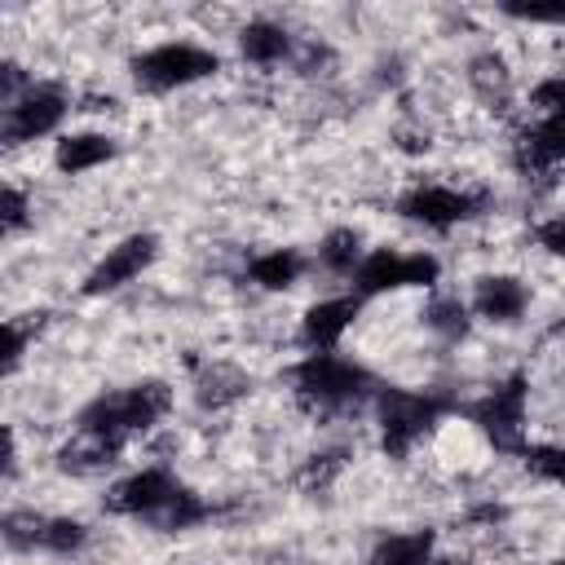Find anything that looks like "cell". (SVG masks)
Returning <instances> with one entry per match:
<instances>
[{
  "mask_svg": "<svg viewBox=\"0 0 565 565\" xmlns=\"http://www.w3.org/2000/svg\"><path fill=\"white\" fill-rule=\"evenodd\" d=\"M106 512L115 516H137L163 534H177V530H194L203 525L216 508L194 494L190 486H181L168 468H141L132 477H124L119 486H110L106 494Z\"/></svg>",
  "mask_w": 565,
  "mask_h": 565,
  "instance_id": "1",
  "label": "cell"
},
{
  "mask_svg": "<svg viewBox=\"0 0 565 565\" xmlns=\"http://www.w3.org/2000/svg\"><path fill=\"white\" fill-rule=\"evenodd\" d=\"M172 406V388L163 380H141V384H128V388H110L102 397H93L84 411H79V433L88 437H102L106 446L124 450L128 437L154 428Z\"/></svg>",
  "mask_w": 565,
  "mask_h": 565,
  "instance_id": "2",
  "label": "cell"
},
{
  "mask_svg": "<svg viewBox=\"0 0 565 565\" xmlns=\"http://www.w3.org/2000/svg\"><path fill=\"white\" fill-rule=\"evenodd\" d=\"M291 384H296V397L309 411H344V406H358V402L380 393V380L366 366L340 358L335 349L331 353H309L305 362H296Z\"/></svg>",
  "mask_w": 565,
  "mask_h": 565,
  "instance_id": "3",
  "label": "cell"
},
{
  "mask_svg": "<svg viewBox=\"0 0 565 565\" xmlns=\"http://www.w3.org/2000/svg\"><path fill=\"white\" fill-rule=\"evenodd\" d=\"M455 411L450 397L433 393V388H397V384H380L375 393V415H380V446L388 459H406L411 446L446 415Z\"/></svg>",
  "mask_w": 565,
  "mask_h": 565,
  "instance_id": "4",
  "label": "cell"
},
{
  "mask_svg": "<svg viewBox=\"0 0 565 565\" xmlns=\"http://www.w3.org/2000/svg\"><path fill=\"white\" fill-rule=\"evenodd\" d=\"M216 71H221V57L194 40H168V44H154L132 57V79L146 93H172V88L199 84Z\"/></svg>",
  "mask_w": 565,
  "mask_h": 565,
  "instance_id": "5",
  "label": "cell"
},
{
  "mask_svg": "<svg viewBox=\"0 0 565 565\" xmlns=\"http://www.w3.org/2000/svg\"><path fill=\"white\" fill-rule=\"evenodd\" d=\"M525 406H530V380L508 375L503 384H494L486 397H477L468 406V419L490 437L494 450L521 455L525 450Z\"/></svg>",
  "mask_w": 565,
  "mask_h": 565,
  "instance_id": "6",
  "label": "cell"
},
{
  "mask_svg": "<svg viewBox=\"0 0 565 565\" xmlns=\"http://www.w3.org/2000/svg\"><path fill=\"white\" fill-rule=\"evenodd\" d=\"M441 274V260L428 256V252H388V247H375L362 256L358 274H353V296H384V291H397V287H433Z\"/></svg>",
  "mask_w": 565,
  "mask_h": 565,
  "instance_id": "7",
  "label": "cell"
},
{
  "mask_svg": "<svg viewBox=\"0 0 565 565\" xmlns=\"http://www.w3.org/2000/svg\"><path fill=\"white\" fill-rule=\"evenodd\" d=\"M486 207H490L486 190H450V185H411L397 199V212L415 225H428V230L463 225V221L481 216Z\"/></svg>",
  "mask_w": 565,
  "mask_h": 565,
  "instance_id": "8",
  "label": "cell"
},
{
  "mask_svg": "<svg viewBox=\"0 0 565 565\" xmlns=\"http://www.w3.org/2000/svg\"><path fill=\"white\" fill-rule=\"evenodd\" d=\"M66 110H71V102L57 84H31L13 106L0 110V137H4V146L35 141V137L53 132L66 119Z\"/></svg>",
  "mask_w": 565,
  "mask_h": 565,
  "instance_id": "9",
  "label": "cell"
},
{
  "mask_svg": "<svg viewBox=\"0 0 565 565\" xmlns=\"http://www.w3.org/2000/svg\"><path fill=\"white\" fill-rule=\"evenodd\" d=\"M4 543L13 552H53L75 556L88 543V525L71 516H40V512H4Z\"/></svg>",
  "mask_w": 565,
  "mask_h": 565,
  "instance_id": "10",
  "label": "cell"
},
{
  "mask_svg": "<svg viewBox=\"0 0 565 565\" xmlns=\"http://www.w3.org/2000/svg\"><path fill=\"white\" fill-rule=\"evenodd\" d=\"M159 256V238L154 234H128L119 238L84 278V296H106V291H119L128 287L132 278H141Z\"/></svg>",
  "mask_w": 565,
  "mask_h": 565,
  "instance_id": "11",
  "label": "cell"
},
{
  "mask_svg": "<svg viewBox=\"0 0 565 565\" xmlns=\"http://www.w3.org/2000/svg\"><path fill=\"white\" fill-rule=\"evenodd\" d=\"M358 309H362V296H335V300L309 305L300 318V340L309 344V353H331L340 344V335L353 327Z\"/></svg>",
  "mask_w": 565,
  "mask_h": 565,
  "instance_id": "12",
  "label": "cell"
},
{
  "mask_svg": "<svg viewBox=\"0 0 565 565\" xmlns=\"http://www.w3.org/2000/svg\"><path fill=\"white\" fill-rule=\"evenodd\" d=\"M472 309L486 322H516L530 309V287L521 278H512V274H486V278H477Z\"/></svg>",
  "mask_w": 565,
  "mask_h": 565,
  "instance_id": "13",
  "label": "cell"
},
{
  "mask_svg": "<svg viewBox=\"0 0 565 565\" xmlns=\"http://www.w3.org/2000/svg\"><path fill=\"white\" fill-rule=\"evenodd\" d=\"M238 49H243L247 62H256V66H274V62H287V57L296 53V40H291L278 22L256 18V22H247V26L238 31Z\"/></svg>",
  "mask_w": 565,
  "mask_h": 565,
  "instance_id": "14",
  "label": "cell"
},
{
  "mask_svg": "<svg viewBox=\"0 0 565 565\" xmlns=\"http://www.w3.org/2000/svg\"><path fill=\"white\" fill-rule=\"evenodd\" d=\"M243 393H247V375L234 362H207L194 380V397L203 411H221V406L238 402Z\"/></svg>",
  "mask_w": 565,
  "mask_h": 565,
  "instance_id": "15",
  "label": "cell"
},
{
  "mask_svg": "<svg viewBox=\"0 0 565 565\" xmlns=\"http://www.w3.org/2000/svg\"><path fill=\"white\" fill-rule=\"evenodd\" d=\"M110 154H115V141H110V137H102V132H71V137L57 141L53 163H57L66 177H79V172H88V168H102Z\"/></svg>",
  "mask_w": 565,
  "mask_h": 565,
  "instance_id": "16",
  "label": "cell"
},
{
  "mask_svg": "<svg viewBox=\"0 0 565 565\" xmlns=\"http://www.w3.org/2000/svg\"><path fill=\"white\" fill-rule=\"evenodd\" d=\"M300 274H305V256L296 247H274V252H265L247 265V278L265 291H287V287L300 282Z\"/></svg>",
  "mask_w": 565,
  "mask_h": 565,
  "instance_id": "17",
  "label": "cell"
},
{
  "mask_svg": "<svg viewBox=\"0 0 565 565\" xmlns=\"http://www.w3.org/2000/svg\"><path fill=\"white\" fill-rule=\"evenodd\" d=\"M433 561V530H402L371 547L366 565H428Z\"/></svg>",
  "mask_w": 565,
  "mask_h": 565,
  "instance_id": "18",
  "label": "cell"
},
{
  "mask_svg": "<svg viewBox=\"0 0 565 565\" xmlns=\"http://www.w3.org/2000/svg\"><path fill=\"white\" fill-rule=\"evenodd\" d=\"M115 446H106L102 437H88V433H75L62 450H57V468L62 472H75V477H88V472H102L115 463Z\"/></svg>",
  "mask_w": 565,
  "mask_h": 565,
  "instance_id": "19",
  "label": "cell"
},
{
  "mask_svg": "<svg viewBox=\"0 0 565 565\" xmlns=\"http://www.w3.org/2000/svg\"><path fill=\"white\" fill-rule=\"evenodd\" d=\"M362 234L358 230H349V225H340V230H331L322 243H318V260H322V269H331V274H358V265H362Z\"/></svg>",
  "mask_w": 565,
  "mask_h": 565,
  "instance_id": "20",
  "label": "cell"
},
{
  "mask_svg": "<svg viewBox=\"0 0 565 565\" xmlns=\"http://www.w3.org/2000/svg\"><path fill=\"white\" fill-rule=\"evenodd\" d=\"M424 322H428V331H437L441 340H463L468 335V305L459 300V296H437V300H428V309H424Z\"/></svg>",
  "mask_w": 565,
  "mask_h": 565,
  "instance_id": "21",
  "label": "cell"
},
{
  "mask_svg": "<svg viewBox=\"0 0 565 565\" xmlns=\"http://www.w3.org/2000/svg\"><path fill=\"white\" fill-rule=\"evenodd\" d=\"M521 463L534 472V477H543V481H552V486H565V446H552V441H525V450H521Z\"/></svg>",
  "mask_w": 565,
  "mask_h": 565,
  "instance_id": "22",
  "label": "cell"
},
{
  "mask_svg": "<svg viewBox=\"0 0 565 565\" xmlns=\"http://www.w3.org/2000/svg\"><path fill=\"white\" fill-rule=\"evenodd\" d=\"M468 79H472V88H477L486 102H494V97L503 102V97H508V66H503V57H494V53L472 57Z\"/></svg>",
  "mask_w": 565,
  "mask_h": 565,
  "instance_id": "23",
  "label": "cell"
},
{
  "mask_svg": "<svg viewBox=\"0 0 565 565\" xmlns=\"http://www.w3.org/2000/svg\"><path fill=\"white\" fill-rule=\"evenodd\" d=\"M530 102H534V110H539L543 119H556V115H565V75H552V79H543V84L530 93Z\"/></svg>",
  "mask_w": 565,
  "mask_h": 565,
  "instance_id": "24",
  "label": "cell"
},
{
  "mask_svg": "<svg viewBox=\"0 0 565 565\" xmlns=\"http://www.w3.org/2000/svg\"><path fill=\"white\" fill-rule=\"evenodd\" d=\"M0 221H4V234H18L26 225V194L18 185H4V194H0Z\"/></svg>",
  "mask_w": 565,
  "mask_h": 565,
  "instance_id": "25",
  "label": "cell"
},
{
  "mask_svg": "<svg viewBox=\"0 0 565 565\" xmlns=\"http://www.w3.org/2000/svg\"><path fill=\"white\" fill-rule=\"evenodd\" d=\"M26 340H31V322L9 318V327H4V371H18V362L26 353Z\"/></svg>",
  "mask_w": 565,
  "mask_h": 565,
  "instance_id": "26",
  "label": "cell"
},
{
  "mask_svg": "<svg viewBox=\"0 0 565 565\" xmlns=\"http://www.w3.org/2000/svg\"><path fill=\"white\" fill-rule=\"evenodd\" d=\"M508 18L516 22H556L565 26V4H503Z\"/></svg>",
  "mask_w": 565,
  "mask_h": 565,
  "instance_id": "27",
  "label": "cell"
},
{
  "mask_svg": "<svg viewBox=\"0 0 565 565\" xmlns=\"http://www.w3.org/2000/svg\"><path fill=\"white\" fill-rule=\"evenodd\" d=\"M539 247L552 256H565V212H556L552 221L539 225Z\"/></svg>",
  "mask_w": 565,
  "mask_h": 565,
  "instance_id": "28",
  "label": "cell"
},
{
  "mask_svg": "<svg viewBox=\"0 0 565 565\" xmlns=\"http://www.w3.org/2000/svg\"><path fill=\"white\" fill-rule=\"evenodd\" d=\"M335 468H340V455H313V463H309L305 481H318V486H322V481H327Z\"/></svg>",
  "mask_w": 565,
  "mask_h": 565,
  "instance_id": "29",
  "label": "cell"
},
{
  "mask_svg": "<svg viewBox=\"0 0 565 565\" xmlns=\"http://www.w3.org/2000/svg\"><path fill=\"white\" fill-rule=\"evenodd\" d=\"M428 565H463V561H428Z\"/></svg>",
  "mask_w": 565,
  "mask_h": 565,
  "instance_id": "30",
  "label": "cell"
}]
</instances>
